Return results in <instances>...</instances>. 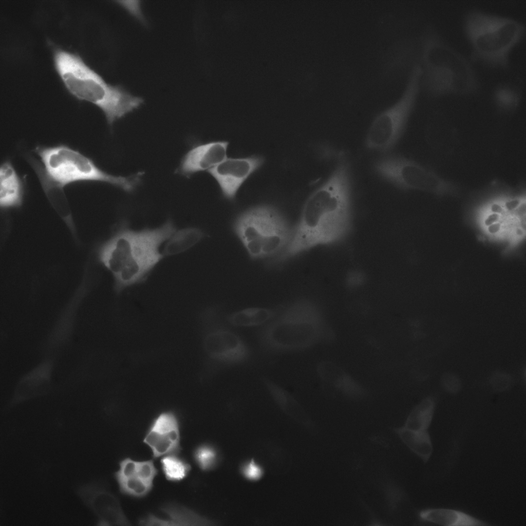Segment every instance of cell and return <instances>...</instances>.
Returning a JSON list of instances; mask_svg holds the SVG:
<instances>
[{
  "label": "cell",
  "instance_id": "cell-22",
  "mask_svg": "<svg viewBox=\"0 0 526 526\" xmlns=\"http://www.w3.org/2000/svg\"><path fill=\"white\" fill-rule=\"evenodd\" d=\"M422 521L446 526H483L488 525L481 520L463 512L449 509H427L419 512Z\"/></svg>",
  "mask_w": 526,
  "mask_h": 526
},
{
  "label": "cell",
  "instance_id": "cell-2",
  "mask_svg": "<svg viewBox=\"0 0 526 526\" xmlns=\"http://www.w3.org/2000/svg\"><path fill=\"white\" fill-rule=\"evenodd\" d=\"M176 231L170 219L159 227L141 230L130 229L125 221L121 223L98 251L100 261L113 275L116 292L146 279L164 256L161 246Z\"/></svg>",
  "mask_w": 526,
  "mask_h": 526
},
{
  "label": "cell",
  "instance_id": "cell-25",
  "mask_svg": "<svg viewBox=\"0 0 526 526\" xmlns=\"http://www.w3.org/2000/svg\"><path fill=\"white\" fill-rule=\"evenodd\" d=\"M262 381L271 398L285 412L296 419H307L304 409L290 392L268 378L263 377Z\"/></svg>",
  "mask_w": 526,
  "mask_h": 526
},
{
  "label": "cell",
  "instance_id": "cell-10",
  "mask_svg": "<svg viewBox=\"0 0 526 526\" xmlns=\"http://www.w3.org/2000/svg\"><path fill=\"white\" fill-rule=\"evenodd\" d=\"M372 170L380 178L404 190H415L438 196L456 197L459 189L418 162L399 155L377 159Z\"/></svg>",
  "mask_w": 526,
  "mask_h": 526
},
{
  "label": "cell",
  "instance_id": "cell-31",
  "mask_svg": "<svg viewBox=\"0 0 526 526\" xmlns=\"http://www.w3.org/2000/svg\"><path fill=\"white\" fill-rule=\"evenodd\" d=\"M194 457L196 463L203 471H208L214 468L218 460V454L215 449L207 445L197 448L194 453Z\"/></svg>",
  "mask_w": 526,
  "mask_h": 526
},
{
  "label": "cell",
  "instance_id": "cell-5",
  "mask_svg": "<svg viewBox=\"0 0 526 526\" xmlns=\"http://www.w3.org/2000/svg\"><path fill=\"white\" fill-rule=\"evenodd\" d=\"M461 24L471 60L492 69H509L514 49L525 36L521 21L479 8L467 10Z\"/></svg>",
  "mask_w": 526,
  "mask_h": 526
},
{
  "label": "cell",
  "instance_id": "cell-1",
  "mask_svg": "<svg viewBox=\"0 0 526 526\" xmlns=\"http://www.w3.org/2000/svg\"><path fill=\"white\" fill-rule=\"evenodd\" d=\"M350 162L343 153L332 172L306 199L290 240L277 257L281 265L325 239L328 228L345 225L350 219L352 201Z\"/></svg>",
  "mask_w": 526,
  "mask_h": 526
},
{
  "label": "cell",
  "instance_id": "cell-15",
  "mask_svg": "<svg viewBox=\"0 0 526 526\" xmlns=\"http://www.w3.org/2000/svg\"><path fill=\"white\" fill-rule=\"evenodd\" d=\"M154 458L177 455L181 449L179 424L175 414L165 411L155 418L143 440Z\"/></svg>",
  "mask_w": 526,
  "mask_h": 526
},
{
  "label": "cell",
  "instance_id": "cell-14",
  "mask_svg": "<svg viewBox=\"0 0 526 526\" xmlns=\"http://www.w3.org/2000/svg\"><path fill=\"white\" fill-rule=\"evenodd\" d=\"M108 360V354L103 350L87 351L55 389L59 392L68 391L105 379L109 373Z\"/></svg>",
  "mask_w": 526,
  "mask_h": 526
},
{
  "label": "cell",
  "instance_id": "cell-19",
  "mask_svg": "<svg viewBox=\"0 0 526 526\" xmlns=\"http://www.w3.org/2000/svg\"><path fill=\"white\" fill-rule=\"evenodd\" d=\"M208 520L183 506L169 504L162 507L158 514H152L143 518V525H202Z\"/></svg>",
  "mask_w": 526,
  "mask_h": 526
},
{
  "label": "cell",
  "instance_id": "cell-34",
  "mask_svg": "<svg viewBox=\"0 0 526 526\" xmlns=\"http://www.w3.org/2000/svg\"><path fill=\"white\" fill-rule=\"evenodd\" d=\"M441 382L443 388L449 393H456L461 388L460 380L452 373L445 374L442 377Z\"/></svg>",
  "mask_w": 526,
  "mask_h": 526
},
{
  "label": "cell",
  "instance_id": "cell-13",
  "mask_svg": "<svg viewBox=\"0 0 526 526\" xmlns=\"http://www.w3.org/2000/svg\"><path fill=\"white\" fill-rule=\"evenodd\" d=\"M264 162V157L259 155L227 158L208 172L217 182L222 196L233 201L243 183Z\"/></svg>",
  "mask_w": 526,
  "mask_h": 526
},
{
  "label": "cell",
  "instance_id": "cell-3",
  "mask_svg": "<svg viewBox=\"0 0 526 526\" xmlns=\"http://www.w3.org/2000/svg\"><path fill=\"white\" fill-rule=\"evenodd\" d=\"M415 61L421 69V91L428 97H469L477 94L481 83L471 59L445 40L433 25L420 36Z\"/></svg>",
  "mask_w": 526,
  "mask_h": 526
},
{
  "label": "cell",
  "instance_id": "cell-9",
  "mask_svg": "<svg viewBox=\"0 0 526 526\" xmlns=\"http://www.w3.org/2000/svg\"><path fill=\"white\" fill-rule=\"evenodd\" d=\"M421 69L414 63L399 98L379 113L372 121L365 139L366 147L385 153L391 149L404 133L421 91Z\"/></svg>",
  "mask_w": 526,
  "mask_h": 526
},
{
  "label": "cell",
  "instance_id": "cell-6",
  "mask_svg": "<svg viewBox=\"0 0 526 526\" xmlns=\"http://www.w3.org/2000/svg\"><path fill=\"white\" fill-rule=\"evenodd\" d=\"M260 327L259 347L271 355L303 351L322 341L327 332L316 306L302 299L278 308L276 316Z\"/></svg>",
  "mask_w": 526,
  "mask_h": 526
},
{
  "label": "cell",
  "instance_id": "cell-23",
  "mask_svg": "<svg viewBox=\"0 0 526 526\" xmlns=\"http://www.w3.org/2000/svg\"><path fill=\"white\" fill-rule=\"evenodd\" d=\"M492 102L497 109L503 112L515 111L523 97L521 86L513 81H503L497 84L491 92Z\"/></svg>",
  "mask_w": 526,
  "mask_h": 526
},
{
  "label": "cell",
  "instance_id": "cell-11",
  "mask_svg": "<svg viewBox=\"0 0 526 526\" xmlns=\"http://www.w3.org/2000/svg\"><path fill=\"white\" fill-rule=\"evenodd\" d=\"M60 357L41 355L40 360L16 380L8 400L7 408H14L53 392L55 372Z\"/></svg>",
  "mask_w": 526,
  "mask_h": 526
},
{
  "label": "cell",
  "instance_id": "cell-33",
  "mask_svg": "<svg viewBox=\"0 0 526 526\" xmlns=\"http://www.w3.org/2000/svg\"><path fill=\"white\" fill-rule=\"evenodd\" d=\"M511 377L506 373L498 372L494 373L491 377V384L493 388L496 390H506L511 385Z\"/></svg>",
  "mask_w": 526,
  "mask_h": 526
},
{
  "label": "cell",
  "instance_id": "cell-20",
  "mask_svg": "<svg viewBox=\"0 0 526 526\" xmlns=\"http://www.w3.org/2000/svg\"><path fill=\"white\" fill-rule=\"evenodd\" d=\"M88 491L83 495L87 504L99 516L100 522L104 525H126L128 521L123 514L116 498L111 494L102 490H95L97 494Z\"/></svg>",
  "mask_w": 526,
  "mask_h": 526
},
{
  "label": "cell",
  "instance_id": "cell-8",
  "mask_svg": "<svg viewBox=\"0 0 526 526\" xmlns=\"http://www.w3.org/2000/svg\"><path fill=\"white\" fill-rule=\"evenodd\" d=\"M35 152L47 173L63 186L81 181L109 184L130 193L140 184L142 172L129 176H116L98 166L89 158L64 144L38 146Z\"/></svg>",
  "mask_w": 526,
  "mask_h": 526
},
{
  "label": "cell",
  "instance_id": "cell-40",
  "mask_svg": "<svg viewBox=\"0 0 526 526\" xmlns=\"http://www.w3.org/2000/svg\"><path fill=\"white\" fill-rule=\"evenodd\" d=\"M517 232L518 234L521 235L522 234V231L520 229H517Z\"/></svg>",
  "mask_w": 526,
  "mask_h": 526
},
{
  "label": "cell",
  "instance_id": "cell-30",
  "mask_svg": "<svg viewBox=\"0 0 526 526\" xmlns=\"http://www.w3.org/2000/svg\"><path fill=\"white\" fill-rule=\"evenodd\" d=\"M162 469L167 480L179 481L186 477L190 471L191 466L177 455H170L163 457L161 460Z\"/></svg>",
  "mask_w": 526,
  "mask_h": 526
},
{
  "label": "cell",
  "instance_id": "cell-27",
  "mask_svg": "<svg viewBox=\"0 0 526 526\" xmlns=\"http://www.w3.org/2000/svg\"><path fill=\"white\" fill-rule=\"evenodd\" d=\"M203 237V231L198 228L176 230L166 241L162 253L164 256L177 255L195 245Z\"/></svg>",
  "mask_w": 526,
  "mask_h": 526
},
{
  "label": "cell",
  "instance_id": "cell-4",
  "mask_svg": "<svg viewBox=\"0 0 526 526\" xmlns=\"http://www.w3.org/2000/svg\"><path fill=\"white\" fill-rule=\"evenodd\" d=\"M53 59L55 70L69 92L100 108L110 125L143 103L142 98L121 85L107 83L77 53L56 47Z\"/></svg>",
  "mask_w": 526,
  "mask_h": 526
},
{
  "label": "cell",
  "instance_id": "cell-18",
  "mask_svg": "<svg viewBox=\"0 0 526 526\" xmlns=\"http://www.w3.org/2000/svg\"><path fill=\"white\" fill-rule=\"evenodd\" d=\"M25 158L35 172L42 188L49 202L75 236L76 230L64 186L53 179L45 171L42 164L30 155Z\"/></svg>",
  "mask_w": 526,
  "mask_h": 526
},
{
  "label": "cell",
  "instance_id": "cell-35",
  "mask_svg": "<svg viewBox=\"0 0 526 526\" xmlns=\"http://www.w3.org/2000/svg\"><path fill=\"white\" fill-rule=\"evenodd\" d=\"M342 153V152H339L333 146L327 144H321L318 148V154L320 157L323 160L326 161L333 160L336 161Z\"/></svg>",
  "mask_w": 526,
  "mask_h": 526
},
{
  "label": "cell",
  "instance_id": "cell-37",
  "mask_svg": "<svg viewBox=\"0 0 526 526\" xmlns=\"http://www.w3.org/2000/svg\"><path fill=\"white\" fill-rule=\"evenodd\" d=\"M499 219V215L497 213H493L489 215L484 221L485 226H489L496 222Z\"/></svg>",
  "mask_w": 526,
  "mask_h": 526
},
{
  "label": "cell",
  "instance_id": "cell-36",
  "mask_svg": "<svg viewBox=\"0 0 526 526\" xmlns=\"http://www.w3.org/2000/svg\"><path fill=\"white\" fill-rule=\"evenodd\" d=\"M242 472L245 477L250 480H257L262 474L261 468L253 461L244 464L242 468Z\"/></svg>",
  "mask_w": 526,
  "mask_h": 526
},
{
  "label": "cell",
  "instance_id": "cell-28",
  "mask_svg": "<svg viewBox=\"0 0 526 526\" xmlns=\"http://www.w3.org/2000/svg\"><path fill=\"white\" fill-rule=\"evenodd\" d=\"M321 379L349 394H356L360 390L358 385L341 369L328 362H322L317 367Z\"/></svg>",
  "mask_w": 526,
  "mask_h": 526
},
{
  "label": "cell",
  "instance_id": "cell-12",
  "mask_svg": "<svg viewBox=\"0 0 526 526\" xmlns=\"http://www.w3.org/2000/svg\"><path fill=\"white\" fill-rule=\"evenodd\" d=\"M205 339V348L210 358L222 368L249 363L253 358L251 348L237 333L216 318Z\"/></svg>",
  "mask_w": 526,
  "mask_h": 526
},
{
  "label": "cell",
  "instance_id": "cell-17",
  "mask_svg": "<svg viewBox=\"0 0 526 526\" xmlns=\"http://www.w3.org/2000/svg\"><path fill=\"white\" fill-rule=\"evenodd\" d=\"M229 144L226 141H216L195 144L182 157L179 173L189 176L199 172H208L227 158Z\"/></svg>",
  "mask_w": 526,
  "mask_h": 526
},
{
  "label": "cell",
  "instance_id": "cell-26",
  "mask_svg": "<svg viewBox=\"0 0 526 526\" xmlns=\"http://www.w3.org/2000/svg\"><path fill=\"white\" fill-rule=\"evenodd\" d=\"M403 442L415 454L426 462L431 456L433 445L427 430H416L405 426L394 429Z\"/></svg>",
  "mask_w": 526,
  "mask_h": 526
},
{
  "label": "cell",
  "instance_id": "cell-38",
  "mask_svg": "<svg viewBox=\"0 0 526 526\" xmlns=\"http://www.w3.org/2000/svg\"><path fill=\"white\" fill-rule=\"evenodd\" d=\"M500 228L499 223H494L488 227V231L491 234H495L499 231Z\"/></svg>",
  "mask_w": 526,
  "mask_h": 526
},
{
  "label": "cell",
  "instance_id": "cell-39",
  "mask_svg": "<svg viewBox=\"0 0 526 526\" xmlns=\"http://www.w3.org/2000/svg\"><path fill=\"white\" fill-rule=\"evenodd\" d=\"M491 211L494 213L500 214L503 211L502 207L497 203H494L492 205L491 208Z\"/></svg>",
  "mask_w": 526,
  "mask_h": 526
},
{
  "label": "cell",
  "instance_id": "cell-21",
  "mask_svg": "<svg viewBox=\"0 0 526 526\" xmlns=\"http://www.w3.org/2000/svg\"><path fill=\"white\" fill-rule=\"evenodd\" d=\"M23 183L12 163L7 160L0 167V205L2 208H18L23 200Z\"/></svg>",
  "mask_w": 526,
  "mask_h": 526
},
{
  "label": "cell",
  "instance_id": "cell-32",
  "mask_svg": "<svg viewBox=\"0 0 526 526\" xmlns=\"http://www.w3.org/2000/svg\"><path fill=\"white\" fill-rule=\"evenodd\" d=\"M384 492L391 510H394L403 497V492L397 486L392 483H387L384 486Z\"/></svg>",
  "mask_w": 526,
  "mask_h": 526
},
{
  "label": "cell",
  "instance_id": "cell-24",
  "mask_svg": "<svg viewBox=\"0 0 526 526\" xmlns=\"http://www.w3.org/2000/svg\"><path fill=\"white\" fill-rule=\"evenodd\" d=\"M278 309L250 307L232 312L225 319L234 327L261 326L273 319Z\"/></svg>",
  "mask_w": 526,
  "mask_h": 526
},
{
  "label": "cell",
  "instance_id": "cell-29",
  "mask_svg": "<svg viewBox=\"0 0 526 526\" xmlns=\"http://www.w3.org/2000/svg\"><path fill=\"white\" fill-rule=\"evenodd\" d=\"M435 407L434 397L424 398L409 413L404 426L412 430H427L431 424Z\"/></svg>",
  "mask_w": 526,
  "mask_h": 526
},
{
  "label": "cell",
  "instance_id": "cell-16",
  "mask_svg": "<svg viewBox=\"0 0 526 526\" xmlns=\"http://www.w3.org/2000/svg\"><path fill=\"white\" fill-rule=\"evenodd\" d=\"M157 470L152 460L135 461L127 458L119 463L115 477L122 493L143 497L152 490Z\"/></svg>",
  "mask_w": 526,
  "mask_h": 526
},
{
  "label": "cell",
  "instance_id": "cell-7",
  "mask_svg": "<svg viewBox=\"0 0 526 526\" xmlns=\"http://www.w3.org/2000/svg\"><path fill=\"white\" fill-rule=\"evenodd\" d=\"M233 230L249 256L269 259L280 255L288 245L292 227L279 210L267 204L256 205L240 213Z\"/></svg>",
  "mask_w": 526,
  "mask_h": 526
}]
</instances>
